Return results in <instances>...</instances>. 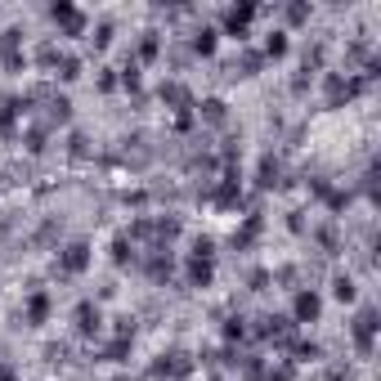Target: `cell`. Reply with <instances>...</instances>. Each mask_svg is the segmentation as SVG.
<instances>
[{
	"label": "cell",
	"instance_id": "cell-1",
	"mask_svg": "<svg viewBox=\"0 0 381 381\" xmlns=\"http://www.w3.org/2000/svg\"><path fill=\"white\" fill-rule=\"evenodd\" d=\"M323 90H328V108H346L350 99H359L368 90V81L364 76H346V72H328L323 76Z\"/></svg>",
	"mask_w": 381,
	"mask_h": 381
},
{
	"label": "cell",
	"instance_id": "cell-2",
	"mask_svg": "<svg viewBox=\"0 0 381 381\" xmlns=\"http://www.w3.org/2000/svg\"><path fill=\"white\" fill-rule=\"evenodd\" d=\"M193 368H197L193 355H184V350H170V355H157V359H152L148 377H157V381H184Z\"/></svg>",
	"mask_w": 381,
	"mask_h": 381
},
{
	"label": "cell",
	"instance_id": "cell-3",
	"mask_svg": "<svg viewBox=\"0 0 381 381\" xmlns=\"http://www.w3.org/2000/svg\"><path fill=\"white\" fill-rule=\"evenodd\" d=\"M256 337L274 341V346H292L296 341V323L287 314H265V319H256Z\"/></svg>",
	"mask_w": 381,
	"mask_h": 381
},
{
	"label": "cell",
	"instance_id": "cell-4",
	"mask_svg": "<svg viewBox=\"0 0 381 381\" xmlns=\"http://www.w3.org/2000/svg\"><path fill=\"white\" fill-rule=\"evenodd\" d=\"M377 328H381V314H377V305H364V310L355 314V323H350V332H355V346H359V355H373Z\"/></svg>",
	"mask_w": 381,
	"mask_h": 381
},
{
	"label": "cell",
	"instance_id": "cell-5",
	"mask_svg": "<svg viewBox=\"0 0 381 381\" xmlns=\"http://www.w3.org/2000/svg\"><path fill=\"white\" fill-rule=\"evenodd\" d=\"M50 18L63 27V36H85V27H90V23H85V14L72 5V0H54V5H50Z\"/></svg>",
	"mask_w": 381,
	"mask_h": 381
},
{
	"label": "cell",
	"instance_id": "cell-6",
	"mask_svg": "<svg viewBox=\"0 0 381 381\" xmlns=\"http://www.w3.org/2000/svg\"><path fill=\"white\" fill-rule=\"evenodd\" d=\"M256 14H260V5H251V0H242V5H229V9H224V32L233 36V41H247V27H251Z\"/></svg>",
	"mask_w": 381,
	"mask_h": 381
},
{
	"label": "cell",
	"instance_id": "cell-7",
	"mask_svg": "<svg viewBox=\"0 0 381 381\" xmlns=\"http://www.w3.org/2000/svg\"><path fill=\"white\" fill-rule=\"evenodd\" d=\"M27 99L23 94H0V135L5 139H14V126H18V117H27Z\"/></svg>",
	"mask_w": 381,
	"mask_h": 381
},
{
	"label": "cell",
	"instance_id": "cell-8",
	"mask_svg": "<svg viewBox=\"0 0 381 381\" xmlns=\"http://www.w3.org/2000/svg\"><path fill=\"white\" fill-rule=\"evenodd\" d=\"M157 99L166 103V108H175V117H179V112H193V90H188L184 81H161Z\"/></svg>",
	"mask_w": 381,
	"mask_h": 381
},
{
	"label": "cell",
	"instance_id": "cell-9",
	"mask_svg": "<svg viewBox=\"0 0 381 381\" xmlns=\"http://www.w3.org/2000/svg\"><path fill=\"white\" fill-rule=\"evenodd\" d=\"M319 314H323L319 292H314V287H301L296 301H292V323H319Z\"/></svg>",
	"mask_w": 381,
	"mask_h": 381
},
{
	"label": "cell",
	"instance_id": "cell-10",
	"mask_svg": "<svg viewBox=\"0 0 381 381\" xmlns=\"http://www.w3.org/2000/svg\"><path fill=\"white\" fill-rule=\"evenodd\" d=\"M59 269L68 274V278L85 274V269H90V247H85V242H68V247L59 251Z\"/></svg>",
	"mask_w": 381,
	"mask_h": 381
},
{
	"label": "cell",
	"instance_id": "cell-11",
	"mask_svg": "<svg viewBox=\"0 0 381 381\" xmlns=\"http://www.w3.org/2000/svg\"><path fill=\"white\" fill-rule=\"evenodd\" d=\"M72 323H76V332H81V337H94V332H99V323H103L99 305H94V301H81V305H76V314H72Z\"/></svg>",
	"mask_w": 381,
	"mask_h": 381
},
{
	"label": "cell",
	"instance_id": "cell-12",
	"mask_svg": "<svg viewBox=\"0 0 381 381\" xmlns=\"http://www.w3.org/2000/svg\"><path fill=\"white\" fill-rule=\"evenodd\" d=\"M206 197H211L215 206H224V211H238V206H242V188H238V179H220Z\"/></svg>",
	"mask_w": 381,
	"mask_h": 381
},
{
	"label": "cell",
	"instance_id": "cell-13",
	"mask_svg": "<svg viewBox=\"0 0 381 381\" xmlns=\"http://www.w3.org/2000/svg\"><path fill=\"white\" fill-rule=\"evenodd\" d=\"M144 269H148L152 283H170V274H175V260H170V251H148Z\"/></svg>",
	"mask_w": 381,
	"mask_h": 381
},
{
	"label": "cell",
	"instance_id": "cell-14",
	"mask_svg": "<svg viewBox=\"0 0 381 381\" xmlns=\"http://www.w3.org/2000/svg\"><path fill=\"white\" fill-rule=\"evenodd\" d=\"M50 310H54L50 292H32V296H27V323H32V328H41V323L50 319Z\"/></svg>",
	"mask_w": 381,
	"mask_h": 381
},
{
	"label": "cell",
	"instance_id": "cell-15",
	"mask_svg": "<svg viewBox=\"0 0 381 381\" xmlns=\"http://www.w3.org/2000/svg\"><path fill=\"white\" fill-rule=\"evenodd\" d=\"M260 229H265L260 211H251V215H247V224H242V229H238V233H233V251H247V247H251L256 238H260Z\"/></svg>",
	"mask_w": 381,
	"mask_h": 381
},
{
	"label": "cell",
	"instance_id": "cell-16",
	"mask_svg": "<svg viewBox=\"0 0 381 381\" xmlns=\"http://www.w3.org/2000/svg\"><path fill=\"white\" fill-rule=\"evenodd\" d=\"M265 68V54H251V50H242V54H238V59L233 63H229V76H256V72H260Z\"/></svg>",
	"mask_w": 381,
	"mask_h": 381
},
{
	"label": "cell",
	"instance_id": "cell-17",
	"mask_svg": "<svg viewBox=\"0 0 381 381\" xmlns=\"http://www.w3.org/2000/svg\"><path fill=\"white\" fill-rule=\"evenodd\" d=\"M215 41H220V32H215V27H197L193 41H188V50H193L197 59H211V54H215Z\"/></svg>",
	"mask_w": 381,
	"mask_h": 381
},
{
	"label": "cell",
	"instance_id": "cell-18",
	"mask_svg": "<svg viewBox=\"0 0 381 381\" xmlns=\"http://www.w3.org/2000/svg\"><path fill=\"white\" fill-rule=\"evenodd\" d=\"M193 108H197V117H202L206 126H224V121H229L224 99H202V103H193Z\"/></svg>",
	"mask_w": 381,
	"mask_h": 381
},
{
	"label": "cell",
	"instance_id": "cell-19",
	"mask_svg": "<svg viewBox=\"0 0 381 381\" xmlns=\"http://www.w3.org/2000/svg\"><path fill=\"white\" fill-rule=\"evenodd\" d=\"M211 278H215V265L188 256V283H193V287H211Z\"/></svg>",
	"mask_w": 381,
	"mask_h": 381
},
{
	"label": "cell",
	"instance_id": "cell-20",
	"mask_svg": "<svg viewBox=\"0 0 381 381\" xmlns=\"http://www.w3.org/2000/svg\"><path fill=\"white\" fill-rule=\"evenodd\" d=\"M157 54H161V36H157V32H144V36H139V45H135V54H130V59H135V63H152Z\"/></svg>",
	"mask_w": 381,
	"mask_h": 381
},
{
	"label": "cell",
	"instance_id": "cell-21",
	"mask_svg": "<svg viewBox=\"0 0 381 381\" xmlns=\"http://www.w3.org/2000/svg\"><path fill=\"white\" fill-rule=\"evenodd\" d=\"M256 184H260V188H278L283 184V166L274 157H265L260 161V179H256Z\"/></svg>",
	"mask_w": 381,
	"mask_h": 381
},
{
	"label": "cell",
	"instance_id": "cell-22",
	"mask_svg": "<svg viewBox=\"0 0 381 381\" xmlns=\"http://www.w3.org/2000/svg\"><path fill=\"white\" fill-rule=\"evenodd\" d=\"M54 72H59V81H76V76H81V59H76V54H59Z\"/></svg>",
	"mask_w": 381,
	"mask_h": 381
},
{
	"label": "cell",
	"instance_id": "cell-23",
	"mask_svg": "<svg viewBox=\"0 0 381 381\" xmlns=\"http://www.w3.org/2000/svg\"><path fill=\"white\" fill-rule=\"evenodd\" d=\"M139 256H135V242H130V238H117V242H112V265H135Z\"/></svg>",
	"mask_w": 381,
	"mask_h": 381
},
{
	"label": "cell",
	"instance_id": "cell-24",
	"mask_svg": "<svg viewBox=\"0 0 381 381\" xmlns=\"http://www.w3.org/2000/svg\"><path fill=\"white\" fill-rule=\"evenodd\" d=\"M332 296H337L341 305H350L359 296V287H355V278H346V274H341V278H332Z\"/></svg>",
	"mask_w": 381,
	"mask_h": 381
},
{
	"label": "cell",
	"instance_id": "cell-25",
	"mask_svg": "<svg viewBox=\"0 0 381 381\" xmlns=\"http://www.w3.org/2000/svg\"><path fill=\"white\" fill-rule=\"evenodd\" d=\"M287 350H292V355H296V364H314V359H319V355H323V350H319V346H314V341H301V337H296V341H292V346H287Z\"/></svg>",
	"mask_w": 381,
	"mask_h": 381
},
{
	"label": "cell",
	"instance_id": "cell-26",
	"mask_svg": "<svg viewBox=\"0 0 381 381\" xmlns=\"http://www.w3.org/2000/svg\"><path fill=\"white\" fill-rule=\"evenodd\" d=\"M287 54V32H269L265 36V59H283Z\"/></svg>",
	"mask_w": 381,
	"mask_h": 381
},
{
	"label": "cell",
	"instance_id": "cell-27",
	"mask_svg": "<svg viewBox=\"0 0 381 381\" xmlns=\"http://www.w3.org/2000/svg\"><path fill=\"white\" fill-rule=\"evenodd\" d=\"M238 364H242V381H260L265 377V359L260 355H242Z\"/></svg>",
	"mask_w": 381,
	"mask_h": 381
},
{
	"label": "cell",
	"instance_id": "cell-28",
	"mask_svg": "<svg viewBox=\"0 0 381 381\" xmlns=\"http://www.w3.org/2000/svg\"><path fill=\"white\" fill-rule=\"evenodd\" d=\"M314 238H319L323 256H337V251H341V242H337V224H323V229H319V233H314Z\"/></svg>",
	"mask_w": 381,
	"mask_h": 381
},
{
	"label": "cell",
	"instance_id": "cell-29",
	"mask_svg": "<svg viewBox=\"0 0 381 381\" xmlns=\"http://www.w3.org/2000/svg\"><path fill=\"white\" fill-rule=\"evenodd\" d=\"M283 18H287L292 27H301V23H310V5H305V0H292L287 9H283Z\"/></svg>",
	"mask_w": 381,
	"mask_h": 381
},
{
	"label": "cell",
	"instance_id": "cell-30",
	"mask_svg": "<svg viewBox=\"0 0 381 381\" xmlns=\"http://www.w3.org/2000/svg\"><path fill=\"white\" fill-rule=\"evenodd\" d=\"M117 85H126V90H139V63H135V59H126V68H121Z\"/></svg>",
	"mask_w": 381,
	"mask_h": 381
},
{
	"label": "cell",
	"instance_id": "cell-31",
	"mask_svg": "<svg viewBox=\"0 0 381 381\" xmlns=\"http://www.w3.org/2000/svg\"><path fill=\"white\" fill-rule=\"evenodd\" d=\"M242 337H247V323L238 319V314H233V319H224V341H229V346H233V341H242Z\"/></svg>",
	"mask_w": 381,
	"mask_h": 381
},
{
	"label": "cell",
	"instance_id": "cell-32",
	"mask_svg": "<svg viewBox=\"0 0 381 381\" xmlns=\"http://www.w3.org/2000/svg\"><path fill=\"white\" fill-rule=\"evenodd\" d=\"M323 202H328V211H346V206H350V188H332Z\"/></svg>",
	"mask_w": 381,
	"mask_h": 381
},
{
	"label": "cell",
	"instance_id": "cell-33",
	"mask_svg": "<svg viewBox=\"0 0 381 381\" xmlns=\"http://www.w3.org/2000/svg\"><path fill=\"white\" fill-rule=\"evenodd\" d=\"M36 63H41V68H54V63H59V45H50V41H45L41 50H36Z\"/></svg>",
	"mask_w": 381,
	"mask_h": 381
},
{
	"label": "cell",
	"instance_id": "cell-34",
	"mask_svg": "<svg viewBox=\"0 0 381 381\" xmlns=\"http://www.w3.org/2000/svg\"><path fill=\"white\" fill-rule=\"evenodd\" d=\"M292 377H296V368H292V364H278V368H265L260 381H292Z\"/></svg>",
	"mask_w": 381,
	"mask_h": 381
},
{
	"label": "cell",
	"instance_id": "cell-35",
	"mask_svg": "<svg viewBox=\"0 0 381 381\" xmlns=\"http://www.w3.org/2000/svg\"><path fill=\"white\" fill-rule=\"evenodd\" d=\"M126 355H130V341H121V337L112 341V346H103V359H112V364H117V359H126Z\"/></svg>",
	"mask_w": 381,
	"mask_h": 381
},
{
	"label": "cell",
	"instance_id": "cell-36",
	"mask_svg": "<svg viewBox=\"0 0 381 381\" xmlns=\"http://www.w3.org/2000/svg\"><path fill=\"white\" fill-rule=\"evenodd\" d=\"M193 256H197V260H215V242H211V238H197V242H193Z\"/></svg>",
	"mask_w": 381,
	"mask_h": 381
},
{
	"label": "cell",
	"instance_id": "cell-37",
	"mask_svg": "<svg viewBox=\"0 0 381 381\" xmlns=\"http://www.w3.org/2000/svg\"><path fill=\"white\" fill-rule=\"evenodd\" d=\"M23 144L32 148V152H41V148H45V130H41V126H32V130H27V139H23Z\"/></svg>",
	"mask_w": 381,
	"mask_h": 381
},
{
	"label": "cell",
	"instance_id": "cell-38",
	"mask_svg": "<svg viewBox=\"0 0 381 381\" xmlns=\"http://www.w3.org/2000/svg\"><path fill=\"white\" fill-rule=\"evenodd\" d=\"M94 45H99V50H103V45H112V23H99V27H94Z\"/></svg>",
	"mask_w": 381,
	"mask_h": 381
},
{
	"label": "cell",
	"instance_id": "cell-39",
	"mask_svg": "<svg viewBox=\"0 0 381 381\" xmlns=\"http://www.w3.org/2000/svg\"><path fill=\"white\" fill-rule=\"evenodd\" d=\"M99 90H103V94L117 90V72H112V68H103V72H99Z\"/></svg>",
	"mask_w": 381,
	"mask_h": 381
},
{
	"label": "cell",
	"instance_id": "cell-40",
	"mask_svg": "<svg viewBox=\"0 0 381 381\" xmlns=\"http://www.w3.org/2000/svg\"><path fill=\"white\" fill-rule=\"evenodd\" d=\"M274 283H283V287H292V283H296V269H292V265H283V269L274 274Z\"/></svg>",
	"mask_w": 381,
	"mask_h": 381
},
{
	"label": "cell",
	"instance_id": "cell-41",
	"mask_svg": "<svg viewBox=\"0 0 381 381\" xmlns=\"http://www.w3.org/2000/svg\"><path fill=\"white\" fill-rule=\"evenodd\" d=\"M85 152H90V139H85V135H72V157H85Z\"/></svg>",
	"mask_w": 381,
	"mask_h": 381
},
{
	"label": "cell",
	"instance_id": "cell-42",
	"mask_svg": "<svg viewBox=\"0 0 381 381\" xmlns=\"http://www.w3.org/2000/svg\"><path fill=\"white\" fill-rule=\"evenodd\" d=\"M287 229H292V233H305V211H292L287 215Z\"/></svg>",
	"mask_w": 381,
	"mask_h": 381
},
{
	"label": "cell",
	"instance_id": "cell-43",
	"mask_svg": "<svg viewBox=\"0 0 381 381\" xmlns=\"http://www.w3.org/2000/svg\"><path fill=\"white\" fill-rule=\"evenodd\" d=\"M265 287H269V274L256 269V274H251V292H265Z\"/></svg>",
	"mask_w": 381,
	"mask_h": 381
},
{
	"label": "cell",
	"instance_id": "cell-44",
	"mask_svg": "<svg viewBox=\"0 0 381 381\" xmlns=\"http://www.w3.org/2000/svg\"><path fill=\"white\" fill-rule=\"evenodd\" d=\"M188 126H193V112H179V117H175V130H179V135H184Z\"/></svg>",
	"mask_w": 381,
	"mask_h": 381
},
{
	"label": "cell",
	"instance_id": "cell-45",
	"mask_svg": "<svg viewBox=\"0 0 381 381\" xmlns=\"http://www.w3.org/2000/svg\"><path fill=\"white\" fill-rule=\"evenodd\" d=\"M63 355H68L63 346H50V350H45V359H50V364H63Z\"/></svg>",
	"mask_w": 381,
	"mask_h": 381
},
{
	"label": "cell",
	"instance_id": "cell-46",
	"mask_svg": "<svg viewBox=\"0 0 381 381\" xmlns=\"http://www.w3.org/2000/svg\"><path fill=\"white\" fill-rule=\"evenodd\" d=\"M0 381H14V368L9 364H0Z\"/></svg>",
	"mask_w": 381,
	"mask_h": 381
}]
</instances>
